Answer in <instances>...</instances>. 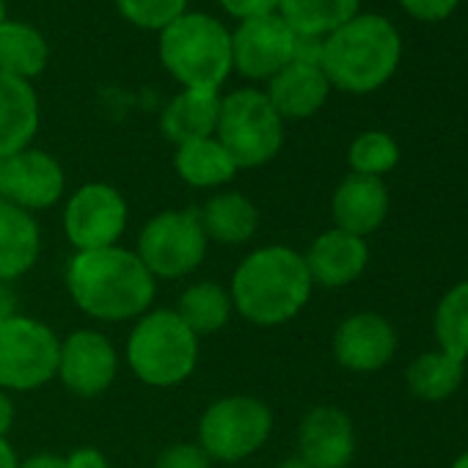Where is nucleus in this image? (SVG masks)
Masks as SVG:
<instances>
[{"instance_id":"1","label":"nucleus","mask_w":468,"mask_h":468,"mask_svg":"<svg viewBox=\"0 0 468 468\" xmlns=\"http://www.w3.org/2000/svg\"><path fill=\"white\" fill-rule=\"evenodd\" d=\"M67 290L89 317L124 323L138 320L152 309L154 276L135 251L111 246L78 251L67 265Z\"/></svg>"},{"instance_id":"2","label":"nucleus","mask_w":468,"mask_h":468,"mask_svg":"<svg viewBox=\"0 0 468 468\" xmlns=\"http://www.w3.org/2000/svg\"><path fill=\"white\" fill-rule=\"evenodd\" d=\"M312 276L303 254L290 246L251 251L231 276V306L254 325H282L303 312L312 298Z\"/></svg>"},{"instance_id":"3","label":"nucleus","mask_w":468,"mask_h":468,"mask_svg":"<svg viewBox=\"0 0 468 468\" xmlns=\"http://www.w3.org/2000/svg\"><path fill=\"white\" fill-rule=\"evenodd\" d=\"M402 39L380 15H356L323 39L320 69L334 89L347 94L378 91L399 67Z\"/></svg>"},{"instance_id":"4","label":"nucleus","mask_w":468,"mask_h":468,"mask_svg":"<svg viewBox=\"0 0 468 468\" xmlns=\"http://www.w3.org/2000/svg\"><path fill=\"white\" fill-rule=\"evenodd\" d=\"M157 53L165 72L182 89L218 91L231 67V34L220 20L201 12H185L160 31Z\"/></svg>"},{"instance_id":"5","label":"nucleus","mask_w":468,"mask_h":468,"mask_svg":"<svg viewBox=\"0 0 468 468\" xmlns=\"http://www.w3.org/2000/svg\"><path fill=\"white\" fill-rule=\"evenodd\" d=\"M124 356L141 383L154 388L179 386L196 369L198 336L174 309H154L138 317Z\"/></svg>"},{"instance_id":"6","label":"nucleus","mask_w":468,"mask_h":468,"mask_svg":"<svg viewBox=\"0 0 468 468\" xmlns=\"http://www.w3.org/2000/svg\"><path fill=\"white\" fill-rule=\"evenodd\" d=\"M215 138L238 168L271 163L284 144V119L260 89H238L220 97Z\"/></svg>"},{"instance_id":"7","label":"nucleus","mask_w":468,"mask_h":468,"mask_svg":"<svg viewBox=\"0 0 468 468\" xmlns=\"http://www.w3.org/2000/svg\"><path fill=\"white\" fill-rule=\"evenodd\" d=\"M273 432L271 408L249 394L215 399L198 421V446L209 460L240 463L260 452Z\"/></svg>"},{"instance_id":"8","label":"nucleus","mask_w":468,"mask_h":468,"mask_svg":"<svg viewBox=\"0 0 468 468\" xmlns=\"http://www.w3.org/2000/svg\"><path fill=\"white\" fill-rule=\"evenodd\" d=\"M207 243L196 207L165 209L141 229L135 254L154 279H182L204 262Z\"/></svg>"},{"instance_id":"9","label":"nucleus","mask_w":468,"mask_h":468,"mask_svg":"<svg viewBox=\"0 0 468 468\" xmlns=\"http://www.w3.org/2000/svg\"><path fill=\"white\" fill-rule=\"evenodd\" d=\"M61 342L50 325L15 314L0 323V388L34 391L58 372Z\"/></svg>"},{"instance_id":"10","label":"nucleus","mask_w":468,"mask_h":468,"mask_svg":"<svg viewBox=\"0 0 468 468\" xmlns=\"http://www.w3.org/2000/svg\"><path fill=\"white\" fill-rule=\"evenodd\" d=\"M127 226L124 196L105 182L78 187L64 209V231L78 251L111 249L119 243Z\"/></svg>"},{"instance_id":"11","label":"nucleus","mask_w":468,"mask_h":468,"mask_svg":"<svg viewBox=\"0 0 468 468\" xmlns=\"http://www.w3.org/2000/svg\"><path fill=\"white\" fill-rule=\"evenodd\" d=\"M295 39L298 34L279 15L243 20L231 34V67L243 78L271 80L295 58Z\"/></svg>"},{"instance_id":"12","label":"nucleus","mask_w":468,"mask_h":468,"mask_svg":"<svg viewBox=\"0 0 468 468\" xmlns=\"http://www.w3.org/2000/svg\"><path fill=\"white\" fill-rule=\"evenodd\" d=\"M67 176L61 163L42 149H23L0 160V198L28 212L48 209L61 201Z\"/></svg>"},{"instance_id":"13","label":"nucleus","mask_w":468,"mask_h":468,"mask_svg":"<svg viewBox=\"0 0 468 468\" xmlns=\"http://www.w3.org/2000/svg\"><path fill=\"white\" fill-rule=\"evenodd\" d=\"M119 372V356L113 342L100 331H75L61 342L58 372L61 383L78 397H97L108 391Z\"/></svg>"},{"instance_id":"14","label":"nucleus","mask_w":468,"mask_h":468,"mask_svg":"<svg viewBox=\"0 0 468 468\" xmlns=\"http://www.w3.org/2000/svg\"><path fill=\"white\" fill-rule=\"evenodd\" d=\"M397 353V331L378 312H356L334 334V356L350 372H378Z\"/></svg>"},{"instance_id":"15","label":"nucleus","mask_w":468,"mask_h":468,"mask_svg":"<svg viewBox=\"0 0 468 468\" xmlns=\"http://www.w3.org/2000/svg\"><path fill=\"white\" fill-rule=\"evenodd\" d=\"M301 460L312 468H347L356 457V427L339 408H312L298 430Z\"/></svg>"},{"instance_id":"16","label":"nucleus","mask_w":468,"mask_h":468,"mask_svg":"<svg viewBox=\"0 0 468 468\" xmlns=\"http://www.w3.org/2000/svg\"><path fill=\"white\" fill-rule=\"evenodd\" d=\"M303 262L309 268L312 284H320L325 290H339L361 279V273L369 265V249L364 238H356V234L334 226L323 231L309 246Z\"/></svg>"},{"instance_id":"17","label":"nucleus","mask_w":468,"mask_h":468,"mask_svg":"<svg viewBox=\"0 0 468 468\" xmlns=\"http://www.w3.org/2000/svg\"><path fill=\"white\" fill-rule=\"evenodd\" d=\"M331 212H334L336 229L367 240L372 231L383 226L388 215V187L378 176L350 174L334 190Z\"/></svg>"},{"instance_id":"18","label":"nucleus","mask_w":468,"mask_h":468,"mask_svg":"<svg viewBox=\"0 0 468 468\" xmlns=\"http://www.w3.org/2000/svg\"><path fill=\"white\" fill-rule=\"evenodd\" d=\"M268 100L276 108V113L287 119H309L314 116L328 94L331 83L320 64H306V61H290L279 75L268 80Z\"/></svg>"},{"instance_id":"19","label":"nucleus","mask_w":468,"mask_h":468,"mask_svg":"<svg viewBox=\"0 0 468 468\" xmlns=\"http://www.w3.org/2000/svg\"><path fill=\"white\" fill-rule=\"evenodd\" d=\"M39 130V97L28 80L0 72V160L31 146Z\"/></svg>"},{"instance_id":"20","label":"nucleus","mask_w":468,"mask_h":468,"mask_svg":"<svg viewBox=\"0 0 468 468\" xmlns=\"http://www.w3.org/2000/svg\"><path fill=\"white\" fill-rule=\"evenodd\" d=\"M39 223L34 212L0 198V282L26 276L39 260Z\"/></svg>"},{"instance_id":"21","label":"nucleus","mask_w":468,"mask_h":468,"mask_svg":"<svg viewBox=\"0 0 468 468\" xmlns=\"http://www.w3.org/2000/svg\"><path fill=\"white\" fill-rule=\"evenodd\" d=\"M220 116V94L182 89L163 111L160 130L171 144H187L198 138H212Z\"/></svg>"},{"instance_id":"22","label":"nucleus","mask_w":468,"mask_h":468,"mask_svg":"<svg viewBox=\"0 0 468 468\" xmlns=\"http://www.w3.org/2000/svg\"><path fill=\"white\" fill-rule=\"evenodd\" d=\"M198 212H201V226H204L207 240H215L223 246L249 243L260 226V212L254 201L234 190L212 196Z\"/></svg>"},{"instance_id":"23","label":"nucleus","mask_w":468,"mask_h":468,"mask_svg":"<svg viewBox=\"0 0 468 468\" xmlns=\"http://www.w3.org/2000/svg\"><path fill=\"white\" fill-rule=\"evenodd\" d=\"M48 61L50 48L39 28L17 20L0 23V72L31 83V78L48 69Z\"/></svg>"},{"instance_id":"24","label":"nucleus","mask_w":468,"mask_h":468,"mask_svg":"<svg viewBox=\"0 0 468 468\" xmlns=\"http://www.w3.org/2000/svg\"><path fill=\"white\" fill-rule=\"evenodd\" d=\"M174 168L190 187H218L231 182L234 174L240 171L215 135L179 144L174 154Z\"/></svg>"},{"instance_id":"25","label":"nucleus","mask_w":468,"mask_h":468,"mask_svg":"<svg viewBox=\"0 0 468 468\" xmlns=\"http://www.w3.org/2000/svg\"><path fill=\"white\" fill-rule=\"evenodd\" d=\"M463 375H465V361L435 347V350L419 353L410 361L405 380H408V388L413 397H419L424 402H443L460 388Z\"/></svg>"},{"instance_id":"26","label":"nucleus","mask_w":468,"mask_h":468,"mask_svg":"<svg viewBox=\"0 0 468 468\" xmlns=\"http://www.w3.org/2000/svg\"><path fill=\"white\" fill-rule=\"evenodd\" d=\"M361 0H279V17L298 37L325 39L358 15Z\"/></svg>"},{"instance_id":"27","label":"nucleus","mask_w":468,"mask_h":468,"mask_svg":"<svg viewBox=\"0 0 468 468\" xmlns=\"http://www.w3.org/2000/svg\"><path fill=\"white\" fill-rule=\"evenodd\" d=\"M174 312L196 336H207L220 331L231 320L234 306L229 290H223L215 282H198L182 292L179 306Z\"/></svg>"},{"instance_id":"28","label":"nucleus","mask_w":468,"mask_h":468,"mask_svg":"<svg viewBox=\"0 0 468 468\" xmlns=\"http://www.w3.org/2000/svg\"><path fill=\"white\" fill-rule=\"evenodd\" d=\"M432 331L438 347L449 356L468 361V282L454 284L432 314Z\"/></svg>"},{"instance_id":"29","label":"nucleus","mask_w":468,"mask_h":468,"mask_svg":"<svg viewBox=\"0 0 468 468\" xmlns=\"http://www.w3.org/2000/svg\"><path fill=\"white\" fill-rule=\"evenodd\" d=\"M347 163H350L353 174L383 179V174H388V171L397 168V163H399V146H397V141L388 133H383V130H367V133H361L350 144Z\"/></svg>"},{"instance_id":"30","label":"nucleus","mask_w":468,"mask_h":468,"mask_svg":"<svg viewBox=\"0 0 468 468\" xmlns=\"http://www.w3.org/2000/svg\"><path fill=\"white\" fill-rule=\"evenodd\" d=\"M119 15L144 31H163L187 12V0H116Z\"/></svg>"},{"instance_id":"31","label":"nucleus","mask_w":468,"mask_h":468,"mask_svg":"<svg viewBox=\"0 0 468 468\" xmlns=\"http://www.w3.org/2000/svg\"><path fill=\"white\" fill-rule=\"evenodd\" d=\"M154 468H209V457L198 443H174L157 457Z\"/></svg>"},{"instance_id":"32","label":"nucleus","mask_w":468,"mask_h":468,"mask_svg":"<svg viewBox=\"0 0 468 468\" xmlns=\"http://www.w3.org/2000/svg\"><path fill=\"white\" fill-rule=\"evenodd\" d=\"M460 0H399V6L421 23H441L454 15Z\"/></svg>"},{"instance_id":"33","label":"nucleus","mask_w":468,"mask_h":468,"mask_svg":"<svg viewBox=\"0 0 468 468\" xmlns=\"http://www.w3.org/2000/svg\"><path fill=\"white\" fill-rule=\"evenodd\" d=\"M218 6L234 20H254L279 12V0H218Z\"/></svg>"},{"instance_id":"34","label":"nucleus","mask_w":468,"mask_h":468,"mask_svg":"<svg viewBox=\"0 0 468 468\" xmlns=\"http://www.w3.org/2000/svg\"><path fill=\"white\" fill-rule=\"evenodd\" d=\"M67 468H111L105 454L100 449H91V446H83L78 452H72L67 457Z\"/></svg>"},{"instance_id":"35","label":"nucleus","mask_w":468,"mask_h":468,"mask_svg":"<svg viewBox=\"0 0 468 468\" xmlns=\"http://www.w3.org/2000/svg\"><path fill=\"white\" fill-rule=\"evenodd\" d=\"M12 424H15V402L4 388H0V438L9 435Z\"/></svg>"},{"instance_id":"36","label":"nucleus","mask_w":468,"mask_h":468,"mask_svg":"<svg viewBox=\"0 0 468 468\" xmlns=\"http://www.w3.org/2000/svg\"><path fill=\"white\" fill-rule=\"evenodd\" d=\"M20 468H67V457H58V454H34L26 463H20Z\"/></svg>"},{"instance_id":"37","label":"nucleus","mask_w":468,"mask_h":468,"mask_svg":"<svg viewBox=\"0 0 468 468\" xmlns=\"http://www.w3.org/2000/svg\"><path fill=\"white\" fill-rule=\"evenodd\" d=\"M15 314H17V298H15V292L9 290V284L0 282V323L9 320V317H15Z\"/></svg>"},{"instance_id":"38","label":"nucleus","mask_w":468,"mask_h":468,"mask_svg":"<svg viewBox=\"0 0 468 468\" xmlns=\"http://www.w3.org/2000/svg\"><path fill=\"white\" fill-rule=\"evenodd\" d=\"M0 468H20V457L6 438H0Z\"/></svg>"},{"instance_id":"39","label":"nucleus","mask_w":468,"mask_h":468,"mask_svg":"<svg viewBox=\"0 0 468 468\" xmlns=\"http://www.w3.org/2000/svg\"><path fill=\"white\" fill-rule=\"evenodd\" d=\"M276 468H312L306 460H301V457H287V460H282Z\"/></svg>"},{"instance_id":"40","label":"nucleus","mask_w":468,"mask_h":468,"mask_svg":"<svg viewBox=\"0 0 468 468\" xmlns=\"http://www.w3.org/2000/svg\"><path fill=\"white\" fill-rule=\"evenodd\" d=\"M452 468H468V452H463V454L452 463Z\"/></svg>"},{"instance_id":"41","label":"nucleus","mask_w":468,"mask_h":468,"mask_svg":"<svg viewBox=\"0 0 468 468\" xmlns=\"http://www.w3.org/2000/svg\"><path fill=\"white\" fill-rule=\"evenodd\" d=\"M4 20H6V4L0 0V23H4Z\"/></svg>"}]
</instances>
